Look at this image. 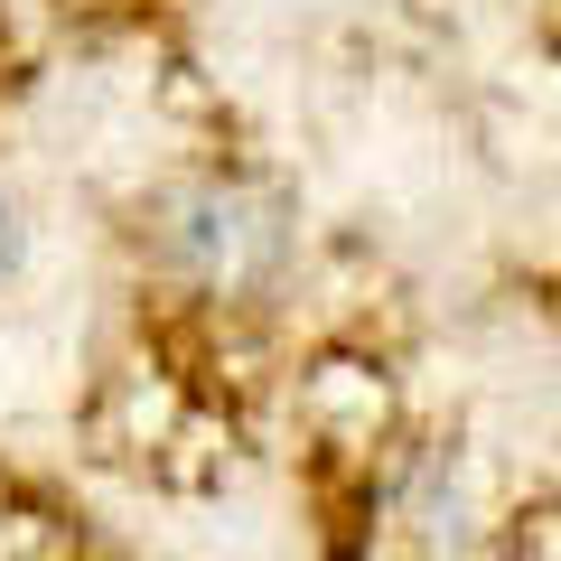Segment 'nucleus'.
Instances as JSON below:
<instances>
[{"label":"nucleus","mask_w":561,"mask_h":561,"mask_svg":"<svg viewBox=\"0 0 561 561\" xmlns=\"http://www.w3.org/2000/svg\"><path fill=\"white\" fill-rule=\"evenodd\" d=\"M10 253H20V225H10V197H0V272H10Z\"/></svg>","instance_id":"f257e3e1"}]
</instances>
